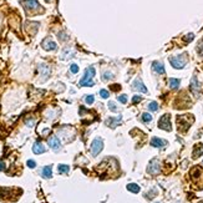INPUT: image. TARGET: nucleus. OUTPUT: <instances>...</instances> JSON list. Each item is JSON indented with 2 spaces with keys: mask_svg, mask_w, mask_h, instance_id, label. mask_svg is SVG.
I'll list each match as a JSON object with an SVG mask.
<instances>
[{
  "mask_svg": "<svg viewBox=\"0 0 203 203\" xmlns=\"http://www.w3.org/2000/svg\"><path fill=\"white\" fill-rule=\"evenodd\" d=\"M70 70H71L72 74H77L78 72V66L76 64H72L71 66H70Z\"/></svg>",
  "mask_w": 203,
  "mask_h": 203,
  "instance_id": "26",
  "label": "nucleus"
},
{
  "mask_svg": "<svg viewBox=\"0 0 203 203\" xmlns=\"http://www.w3.org/2000/svg\"><path fill=\"white\" fill-rule=\"evenodd\" d=\"M152 69L155 70V71H156L157 74H160V75H163V74L166 72L163 64H162V63H160V61H155V63L152 64Z\"/></svg>",
  "mask_w": 203,
  "mask_h": 203,
  "instance_id": "11",
  "label": "nucleus"
},
{
  "mask_svg": "<svg viewBox=\"0 0 203 203\" xmlns=\"http://www.w3.org/2000/svg\"><path fill=\"white\" fill-rule=\"evenodd\" d=\"M168 84H169V87L173 89V90L180 87V80H178V78H169Z\"/></svg>",
  "mask_w": 203,
  "mask_h": 203,
  "instance_id": "19",
  "label": "nucleus"
},
{
  "mask_svg": "<svg viewBox=\"0 0 203 203\" xmlns=\"http://www.w3.org/2000/svg\"><path fill=\"white\" fill-rule=\"evenodd\" d=\"M102 148H103V141L101 138H95L92 143H91V153L94 156H97L102 151Z\"/></svg>",
  "mask_w": 203,
  "mask_h": 203,
  "instance_id": "5",
  "label": "nucleus"
},
{
  "mask_svg": "<svg viewBox=\"0 0 203 203\" xmlns=\"http://www.w3.org/2000/svg\"><path fill=\"white\" fill-rule=\"evenodd\" d=\"M193 39H194V35L193 34H188V35L184 36V41H186V43H189V41H192Z\"/></svg>",
  "mask_w": 203,
  "mask_h": 203,
  "instance_id": "28",
  "label": "nucleus"
},
{
  "mask_svg": "<svg viewBox=\"0 0 203 203\" xmlns=\"http://www.w3.org/2000/svg\"><path fill=\"white\" fill-rule=\"evenodd\" d=\"M121 120H122L121 116H118L117 118H115V117H110V118H107V120H106V125H107V126H110V127H116V126H118L120 123H121Z\"/></svg>",
  "mask_w": 203,
  "mask_h": 203,
  "instance_id": "13",
  "label": "nucleus"
},
{
  "mask_svg": "<svg viewBox=\"0 0 203 203\" xmlns=\"http://www.w3.org/2000/svg\"><path fill=\"white\" fill-rule=\"evenodd\" d=\"M39 70H40L41 75L45 76V78H47L49 75H50V67H49L47 65H40L39 66Z\"/></svg>",
  "mask_w": 203,
  "mask_h": 203,
  "instance_id": "16",
  "label": "nucleus"
},
{
  "mask_svg": "<svg viewBox=\"0 0 203 203\" xmlns=\"http://www.w3.org/2000/svg\"><path fill=\"white\" fill-rule=\"evenodd\" d=\"M43 49L44 50H46V51H54V50H56L57 49V45H56V43L54 40H51V39H45L44 41H43Z\"/></svg>",
  "mask_w": 203,
  "mask_h": 203,
  "instance_id": "8",
  "label": "nucleus"
},
{
  "mask_svg": "<svg viewBox=\"0 0 203 203\" xmlns=\"http://www.w3.org/2000/svg\"><path fill=\"white\" fill-rule=\"evenodd\" d=\"M72 51L71 50H65L63 52V56H61V59H69V57H71L72 56Z\"/></svg>",
  "mask_w": 203,
  "mask_h": 203,
  "instance_id": "24",
  "label": "nucleus"
},
{
  "mask_svg": "<svg viewBox=\"0 0 203 203\" xmlns=\"http://www.w3.org/2000/svg\"><path fill=\"white\" fill-rule=\"evenodd\" d=\"M23 4L28 11H36L40 9V4L38 3V0H24Z\"/></svg>",
  "mask_w": 203,
  "mask_h": 203,
  "instance_id": "6",
  "label": "nucleus"
},
{
  "mask_svg": "<svg viewBox=\"0 0 203 203\" xmlns=\"http://www.w3.org/2000/svg\"><path fill=\"white\" fill-rule=\"evenodd\" d=\"M191 90L193 91V94H196L198 90H200V86H198V82H197V77L193 76L192 77V81H191Z\"/></svg>",
  "mask_w": 203,
  "mask_h": 203,
  "instance_id": "18",
  "label": "nucleus"
},
{
  "mask_svg": "<svg viewBox=\"0 0 203 203\" xmlns=\"http://www.w3.org/2000/svg\"><path fill=\"white\" fill-rule=\"evenodd\" d=\"M70 167L66 164H59V172L60 173H69Z\"/></svg>",
  "mask_w": 203,
  "mask_h": 203,
  "instance_id": "21",
  "label": "nucleus"
},
{
  "mask_svg": "<svg viewBox=\"0 0 203 203\" xmlns=\"http://www.w3.org/2000/svg\"><path fill=\"white\" fill-rule=\"evenodd\" d=\"M142 121L143 122H151L152 121V116L150 114H147V112H145L142 115Z\"/></svg>",
  "mask_w": 203,
  "mask_h": 203,
  "instance_id": "23",
  "label": "nucleus"
},
{
  "mask_svg": "<svg viewBox=\"0 0 203 203\" xmlns=\"http://www.w3.org/2000/svg\"><path fill=\"white\" fill-rule=\"evenodd\" d=\"M4 168H5V164H4L3 162H0V171H3Z\"/></svg>",
  "mask_w": 203,
  "mask_h": 203,
  "instance_id": "36",
  "label": "nucleus"
},
{
  "mask_svg": "<svg viewBox=\"0 0 203 203\" xmlns=\"http://www.w3.org/2000/svg\"><path fill=\"white\" fill-rule=\"evenodd\" d=\"M166 145H167V142H166L164 140H161V138H158V137H153L152 140H151V146H153V147H157V148H162V147H164Z\"/></svg>",
  "mask_w": 203,
  "mask_h": 203,
  "instance_id": "10",
  "label": "nucleus"
},
{
  "mask_svg": "<svg viewBox=\"0 0 203 203\" xmlns=\"http://www.w3.org/2000/svg\"><path fill=\"white\" fill-rule=\"evenodd\" d=\"M95 75H96V70H95V67H92V66L87 67L85 70L84 76H82V78L80 80V86H94L92 78H94Z\"/></svg>",
  "mask_w": 203,
  "mask_h": 203,
  "instance_id": "2",
  "label": "nucleus"
},
{
  "mask_svg": "<svg viewBox=\"0 0 203 203\" xmlns=\"http://www.w3.org/2000/svg\"><path fill=\"white\" fill-rule=\"evenodd\" d=\"M127 189L132 193H138L140 192V186L136 184V183H130V184H127Z\"/></svg>",
  "mask_w": 203,
  "mask_h": 203,
  "instance_id": "20",
  "label": "nucleus"
},
{
  "mask_svg": "<svg viewBox=\"0 0 203 203\" xmlns=\"http://www.w3.org/2000/svg\"><path fill=\"white\" fill-rule=\"evenodd\" d=\"M117 98H118V101L122 102V103H126L127 102V96H126V95H121V96H118Z\"/></svg>",
  "mask_w": 203,
  "mask_h": 203,
  "instance_id": "29",
  "label": "nucleus"
},
{
  "mask_svg": "<svg viewBox=\"0 0 203 203\" xmlns=\"http://www.w3.org/2000/svg\"><path fill=\"white\" fill-rule=\"evenodd\" d=\"M85 101H86V103H89V105H91L94 101H95V97L92 96V95H87V96L85 97Z\"/></svg>",
  "mask_w": 203,
  "mask_h": 203,
  "instance_id": "25",
  "label": "nucleus"
},
{
  "mask_svg": "<svg viewBox=\"0 0 203 203\" xmlns=\"http://www.w3.org/2000/svg\"><path fill=\"white\" fill-rule=\"evenodd\" d=\"M109 109H110L111 111H114V112H115V111L117 110V107L115 106V103H114V102H109Z\"/></svg>",
  "mask_w": 203,
  "mask_h": 203,
  "instance_id": "32",
  "label": "nucleus"
},
{
  "mask_svg": "<svg viewBox=\"0 0 203 203\" xmlns=\"http://www.w3.org/2000/svg\"><path fill=\"white\" fill-rule=\"evenodd\" d=\"M111 89H112V90H120V85H112V86H111Z\"/></svg>",
  "mask_w": 203,
  "mask_h": 203,
  "instance_id": "35",
  "label": "nucleus"
},
{
  "mask_svg": "<svg viewBox=\"0 0 203 203\" xmlns=\"http://www.w3.org/2000/svg\"><path fill=\"white\" fill-rule=\"evenodd\" d=\"M59 39H60V40H66V39H67V36H65V34L60 32V34H59Z\"/></svg>",
  "mask_w": 203,
  "mask_h": 203,
  "instance_id": "34",
  "label": "nucleus"
},
{
  "mask_svg": "<svg viewBox=\"0 0 203 203\" xmlns=\"http://www.w3.org/2000/svg\"><path fill=\"white\" fill-rule=\"evenodd\" d=\"M147 172L150 175H157L160 172V162L158 160L153 158L150 163H148V167H147Z\"/></svg>",
  "mask_w": 203,
  "mask_h": 203,
  "instance_id": "7",
  "label": "nucleus"
},
{
  "mask_svg": "<svg viewBox=\"0 0 203 203\" xmlns=\"http://www.w3.org/2000/svg\"><path fill=\"white\" fill-rule=\"evenodd\" d=\"M45 151V146L41 142H35L34 146H32V152L36 153V155H40V153H44Z\"/></svg>",
  "mask_w": 203,
  "mask_h": 203,
  "instance_id": "14",
  "label": "nucleus"
},
{
  "mask_svg": "<svg viewBox=\"0 0 203 203\" xmlns=\"http://www.w3.org/2000/svg\"><path fill=\"white\" fill-rule=\"evenodd\" d=\"M114 76H112V74H111V72H105V74H103V80H110V78H112Z\"/></svg>",
  "mask_w": 203,
  "mask_h": 203,
  "instance_id": "31",
  "label": "nucleus"
},
{
  "mask_svg": "<svg viewBox=\"0 0 203 203\" xmlns=\"http://www.w3.org/2000/svg\"><path fill=\"white\" fill-rule=\"evenodd\" d=\"M45 1H47V3H49V1H51V0H45Z\"/></svg>",
  "mask_w": 203,
  "mask_h": 203,
  "instance_id": "37",
  "label": "nucleus"
},
{
  "mask_svg": "<svg viewBox=\"0 0 203 203\" xmlns=\"http://www.w3.org/2000/svg\"><path fill=\"white\" fill-rule=\"evenodd\" d=\"M148 110H150V111H157V110H158V103L155 102V101L150 102V103H148Z\"/></svg>",
  "mask_w": 203,
  "mask_h": 203,
  "instance_id": "22",
  "label": "nucleus"
},
{
  "mask_svg": "<svg viewBox=\"0 0 203 203\" xmlns=\"http://www.w3.org/2000/svg\"><path fill=\"white\" fill-rule=\"evenodd\" d=\"M192 123H193V116L192 115H182V116H178L177 117L178 130L181 132H186Z\"/></svg>",
  "mask_w": 203,
  "mask_h": 203,
  "instance_id": "1",
  "label": "nucleus"
},
{
  "mask_svg": "<svg viewBox=\"0 0 203 203\" xmlns=\"http://www.w3.org/2000/svg\"><path fill=\"white\" fill-rule=\"evenodd\" d=\"M141 100H142V98H141L140 96H133V98H132V102H133V103H137V102H140Z\"/></svg>",
  "mask_w": 203,
  "mask_h": 203,
  "instance_id": "33",
  "label": "nucleus"
},
{
  "mask_svg": "<svg viewBox=\"0 0 203 203\" xmlns=\"http://www.w3.org/2000/svg\"><path fill=\"white\" fill-rule=\"evenodd\" d=\"M169 63L175 69H183L186 65V55L169 57Z\"/></svg>",
  "mask_w": 203,
  "mask_h": 203,
  "instance_id": "3",
  "label": "nucleus"
},
{
  "mask_svg": "<svg viewBox=\"0 0 203 203\" xmlns=\"http://www.w3.org/2000/svg\"><path fill=\"white\" fill-rule=\"evenodd\" d=\"M47 143L54 151H59L60 147H61V143H60V140L56 137V136H51L50 138L47 140Z\"/></svg>",
  "mask_w": 203,
  "mask_h": 203,
  "instance_id": "9",
  "label": "nucleus"
},
{
  "mask_svg": "<svg viewBox=\"0 0 203 203\" xmlns=\"http://www.w3.org/2000/svg\"><path fill=\"white\" fill-rule=\"evenodd\" d=\"M28 167H30V168L36 167V162H35V161H32V160H29L28 161Z\"/></svg>",
  "mask_w": 203,
  "mask_h": 203,
  "instance_id": "30",
  "label": "nucleus"
},
{
  "mask_svg": "<svg viewBox=\"0 0 203 203\" xmlns=\"http://www.w3.org/2000/svg\"><path fill=\"white\" fill-rule=\"evenodd\" d=\"M158 127L161 128V130H164V131H171L172 130V127H171V117H169V115H163L162 117L160 118Z\"/></svg>",
  "mask_w": 203,
  "mask_h": 203,
  "instance_id": "4",
  "label": "nucleus"
},
{
  "mask_svg": "<svg viewBox=\"0 0 203 203\" xmlns=\"http://www.w3.org/2000/svg\"><path fill=\"white\" fill-rule=\"evenodd\" d=\"M100 95H101L102 98H107V97L110 96V92H109V91H106V90H101L100 91Z\"/></svg>",
  "mask_w": 203,
  "mask_h": 203,
  "instance_id": "27",
  "label": "nucleus"
},
{
  "mask_svg": "<svg viewBox=\"0 0 203 203\" xmlns=\"http://www.w3.org/2000/svg\"><path fill=\"white\" fill-rule=\"evenodd\" d=\"M133 87H135L136 90L141 91V92H143V94H146V92H147L146 86L143 85V82L141 81V78H136V80L133 81Z\"/></svg>",
  "mask_w": 203,
  "mask_h": 203,
  "instance_id": "12",
  "label": "nucleus"
},
{
  "mask_svg": "<svg viewBox=\"0 0 203 203\" xmlns=\"http://www.w3.org/2000/svg\"><path fill=\"white\" fill-rule=\"evenodd\" d=\"M41 176H43L44 178H51L52 177V167L51 166L44 167L43 171H41Z\"/></svg>",
  "mask_w": 203,
  "mask_h": 203,
  "instance_id": "15",
  "label": "nucleus"
},
{
  "mask_svg": "<svg viewBox=\"0 0 203 203\" xmlns=\"http://www.w3.org/2000/svg\"><path fill=\"white\" fill-rule=\"evenodd\" d=\"M202 153H203V145H202V143L196 145V146H194V151H193V158H197V157H200Z\"/></svg>",
  "mask_w": 203,
  "mask_h": 203,
  "instance_id": "17",
  "label": "nucleus"
}]
</instances>
